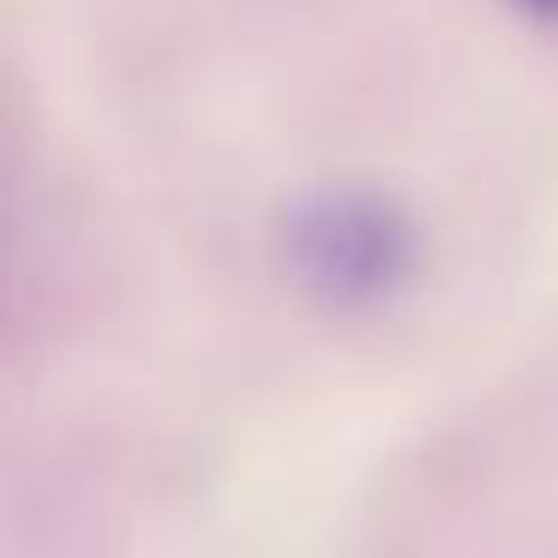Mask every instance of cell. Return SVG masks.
I'll return each mask as SVG.
<instances>
[{
	"label": "cell",
	"instance_id": "1",
	"mask_svg": "<svg viewBox=\"0 0 558 558\" xmlns=\"http://www.w3.org/2000/svg\"><path fill=\"white\" fill-rule=\"evenodd\" d=\"M294 265L337 301H373L409 270V222L366 193H330L294 217Z\"/></svg>",
	"mask_w": 558,
	"mask_h": 558
},
{
	"label": "cell",
	"instance_id": "2",
	"mask_svg": "<svg viewBox=\"0 0 558 558\" xmlns=\"http://www.w3.org/2000/svg\"><path fill=\"white\" fill-rule=\"evenodd\" d=\"M517 7H522V13H534V19H553V25H558V0H517Z\"/></svg>",
	"mask_w": 558,
	"mask_h": 558
}]
</instances>
